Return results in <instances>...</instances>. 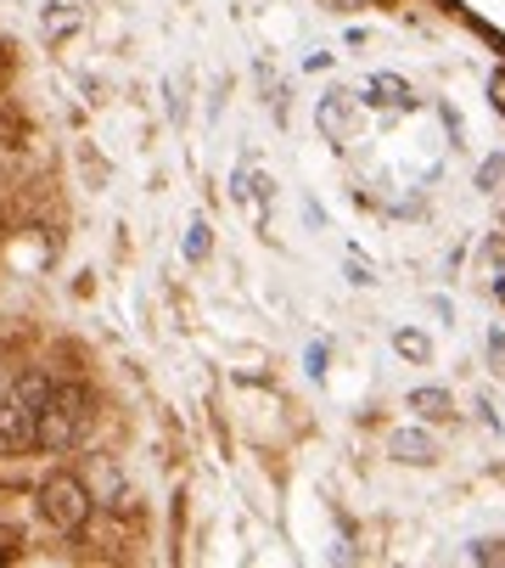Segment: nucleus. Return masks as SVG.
<instances>
[{
  "instance_id": "1",
  "label": "nucleus",
  "mask_w": 505,
  "mask_h": 568,
  "mask_svg": "<svg viewBox=\"0 0 505 568\" xmlns=\"http://www.w3.org/2000/svg\"><path fill=\"white\" fill-rule=\"evenodd\" d=\"M84 513H91V501H84L79 478H51V484H45V518H51L56 529H79Z\"/></svg>"
}]
</instances>
